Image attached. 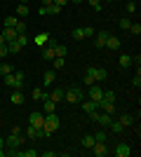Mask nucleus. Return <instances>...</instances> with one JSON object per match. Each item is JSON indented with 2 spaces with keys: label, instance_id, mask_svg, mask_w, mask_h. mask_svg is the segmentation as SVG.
Returning <instances> with one entry per match:
<instances>
[{
  "label": "nucleus",
  "instance_id": "obj_31",
  "mask_svg": "<svg viewBox=\"0 0 141 157\" xmlns=\"http://www.w3.org/2000/svg\"><path fill=\"white\" fill-rule=\"evenodd\" d=\"M7 49H10L12 54H19V52H21V47L17 45V40H12V42H7Z\"/></svg>",
  "mask_w": 141,
  "mask_h": 157
},
{
  "label": "nucleus",
  "instance_id": "obj_4",
  "mask_svg": "<svg viewBox=\"0 0 141 157\" xmlns=\"http://www.w3.org/2000/svg\"><path fill=\"white\" fill-rule=\"evenodd\" d=\"M89 117H92L94 122H99L101 127H108V124H111V120H113V115H108V113H99V108H96V110L89 113Z\"/></svg>",
  "mask_w": 141,
  "mask_h": 157
},
{
  "label": "nucleus",
  "instance_id": "obj_48",
  "mask_svg": "<svg viewBox=\"0 0 141 157\" xmlns=\"http://www.w3.org/2000/svg\"><path fill=\"white\" fill-rule=\"evenodd\" d=\"M132 63H136V68H139V63H141V56H139V54H136V56L132 54Z\"/></svg>",
  "mask_w": 141,
  "mask_h": 157
},
{
  "label": "nucleus",
  "instance_id": "obj_54",
  "mask_svg": "<svg viewBox=\"0 0 141 157\" xmlns=\"http://www.w3.org/2000/svg\"><path fill=\"white\" fill-rule=\"evenodd\" d=\"M106 2H113V0H106Z\"/></svg>",
  "mask_w": 141,
  "mask_h": 157
},
{
  "label": "nucleus",
  "instance_id": "obj_42",
  "mask_svg": "<svg viewBox=\"0 0 141 157\" xmlns=\"http://www.w3.org/2000/svg\"><path fill=\"white\" fill-rule=\"evenodd\" d=\"M82 28H85V38H94V33H96V31H94L92 26H82Z\"/></svg>",
  "mask_w": 141,
  "mask_h": 157
},
{
  "label": "nucleus",
  "instance_id": "obj_52",
  "mask_svg": "<svg viewBox=\"0 0 141 157\" xmlns=\"http://www.w3.org/2000/svg\"><path fill=\"white\" fill-rule=\"evenodd\" d=\"M0 45H7V42H5V38H2V33H0Z\"/></svg>",
  "mask_w": 141,
  "mask_h": 157
},
{
  "label": "nucleus",
  "instance_id": "obj_21",
  "mask_svg": "<svg viewBox=\"0 0 141 157\" xmlns=\"http://www.w3.org/2000/svg\"><path fill=\"white\" fill-rule=\"evenodd\" d=\"M94 143H96V141H94V134H85V136H82V141H80V145H82V148H87V150L92 148Z\"/></svg>",
  "mask_w": 141,
  "mask_h": 157
},
{
  "label": "nucleus",
  "instance_id": "obj_25",
  "mask_svg": "<svg viewBox=\"0 0 141 157\" xmlns=\"http://www.w3.org/2000/svg\"><path fill=\"white\" fill-rule=\"evenodd\" d=\"M108 129L113 131V134H122V131H125V127H122L120 122H118V120H111V124H108Z\"/></svg>",
  "mask_w": 141,
  "mask_h": 157
},
{
  "label": "nucleus",
  "instance_id": "obj_23",
  "mask_svg": "<svg viewBox=\"0 0 141 157\" xmlns=\"http://www.w3.org/2000/svg\"><path fill=\"white\" fill-rule=\"evenodd\" d=\"M26 136L28 138H42V134H40V129H35L33 124H28L26 127Z\"/></svg>",
  "mask_w": 141,
  "mask_h": 157
},
{
  "label": "nucleus",
  "instance_id": "obj_45",
  "mask_svg": "<svg viewBox=\"0 0 141 157\" xmlns=\"http://www.w3.org/2000/svg\"><path fill=\"white\" fill-rule=\"evenodd\" d=\"M0 157H5V138L0 136Z\"/></svg>",
  "mask_w": 141,
  "mask_h": 157
},
{
  "label": "nucleus",
  "instance_id": "obj_55",
  "mask_svg": "<svg viewBox=\"0 0 141 157\" xmlns=\"http://www.w3.org/2000/svg\"><path fill=\"white\" fill-rule=\"evenodd\" d=\"M24 2H26V0H24Z\"/></svg>",
  "mask_w": 141,
  "mask_h": 157
},
{
  "label": "nucleus",
  "instance_id": "obj_20",
  "mask_svg": "<svg viewBox=\"0 0 141 157\" xmlns=\"http://www.w3.org/2000/svg\"><path fill=\"white\" fill-rule=\"evenodd\" d=\"M10 101H12L14 105H21V103H24V94H21V89H14L12 96H10Z\"/></svg>",
  "mask_w": 141,
  "mask_h": 157
},
{
  "label": "nucleus",
  "instance_id": "obj_35",
  "mask_svg": "<svg viewBox=\"0 0 141 157\" xmlns=\"http://www.w3.org/2000/svg\"><path fill=\"white\" fill-rule=\"evenodd\" d=\"M12 71H14V68L10 63H0V75H10Z\"/></svg>",
  "mask_w": 141,
  "mask_h": 157
},
{
  "label": "nucleus",
  "instance_id": "obj_24",
  "mask_svg": "<svg viewBox=\"0 0 141 157\" xmlns=\"http://www.w3.org/2000/svg\"><path fill=\"white\" fill-rule=\"evenodd\" d=\"M96 108H99V103H96V101H82V110L85 113H92V110H96Z\"/></svg>",
  "mask_w": 141,
  "mask_h": 157
},
{
  "label": "nucleus",
  "instance_id": "obj_28",
  "mask_svg": "<svg viewBox=\"0 0 141 157\" xmlns=\"http://www.w3.org/2000/svg\"><path fill=\"white\" fill-rule=\"evenodd\" d=\"M66 45H61V42H57V45H54V54H57V56H66Z\"/></svg>",
  "mask_w": 141,
  "mask_h": 157
},
{
  "label": "nucleus",
  "instance_id": "obj_49",
  "mask_svg": "<svg viewBox=\"0 0 141 157\" xmlns=\"http://www.w3.org/2000/svg\"><path fill=\"white\" fill-rule=\"evenodd\" d=\"M71 0H54V5H59V7H64V5H68Z\"/></svg>",
  "mask_w": 141,
  "mask_h": 157
},
{
  "label": "nucleus",
  "instance_id": "obj_27",
  "mask_svg": "<svg viewBox=\"0 0 141 157\" xmlns=\"http://www.w3.org/2000/svg\"><path fill=\"white\" fill-rule=\"evenodd\" d=\"M54 108H57V103H54V101H49V98H45V101H42V110H45V113H54Z\"/></svg>",
  "mask_w": 141,
  "mask_h": 157
},
{
  "label": "nucleus",
  "instance_id": "obj_8",
  "mask_svg": "<svg viewBox=\"0 0 141 157\" xmlns=\"http://www.w3.org/2000/svg\"><path fill=\"white\" fill-rule=\"evenodd\" d=\"M99 110H104V113H108V115H115V101H106V98H101L99 101Z\"/></svg>",
  "mask_w": 141,
  "mask_h": 157
},
{
  "label": "nucleus",
  "instance_id": "obj_39",
  "mask_svg": "<svg viewBox=\"0 0 141 157\" xmlns=\"http://www.w3.org/2000/svg\"><path fill=\"white\" fill-rule=\"evenodd\" d=\"M136 12V2H134V0H129V2H127V14H134Z\"/></svg>",
  "mask_w": 141,
  "mask_h": 157
},
{
  "label": "nucleus",
  "instance_id": "obj_30",
  "mask_svg": "<svg viewBox=\"0 0 141 157\" xmlns=\"http://www.w3.org/2000/svg\"><path fill=\"white\" fill-rule=\"evenodd\" d=\"M17 45H19L21 49H24V47L28 45V38H26V33H19V35H17Z\"/></svg>",
  "mask_w": 141,
  "mask_h": 157
},
{
  "label": "nucleus",
  "instance_id": "obj_32",
  "mask_svg": "<svg viewBox=\"0 0 141 157\" xmlns=\"http://www.w3.org/2000/svg\"><path fill=\"white\" fill-rule=\"evenodd\" d=\"M17 21H19V17H5V26L14 28V26H17Z\"/></svg>",
  "mask_w": 141,
  "mask_h": 157
},
{
  "label": "nucleus",
  "instance_id": "obj_43",
  "mask_svg": "<svg viewBox=\"0 0 141 157\" xmlns=\"http://www.w3.org/2000/svg\"><path fill=\"white\" fill-rule=\"evenodd\" d=\"M89 5H92V10H101V0H87Z\"/></svg>",
  "mask_w": 141,
  "mask_h": 157
},
{
  "label": "nucleus",
  "instance_id": "obj_34",
  "mask_svg": "<svg viewBox=\"0 0 141 157\" xmlns=\"http://www.w3.org/2000/svg\"><path fill=\"white\" fill-rule=\"evenodd\" d=\"M106 131H96V134H94V141H96V143H106Z\"/></svg>",
  "mask_w": 141,
  "mask_h": 157
},
{
  "label": "nucleus",
  "instance_id": "obj_18",
  "mask_svg": "<svg viewBox=\"0 0 141 157\" xmlns=\"http://www.w3.org/2000/svg\"><path fill=\"white\" fill-rule=\"evenodd\" d=\"M47 98L54 101V103H61V101H64V92H61V89H54V92L47 94Z\"/></svg>",
  "mask_w": 141,
  "mask_h": 157
},
{
  "label": "nucleus",
  "instance_id": "obj_5",
  "mask_svg": "<svg viewBox=\"0 0 141 157\" xmlns=\"http://www.w3.org/2000/svg\"><path fill=\"white\" fill-rule=\"evenodd\" d=\"M28 124H33L35 129H40V134H42V127H45V115H42L40 110L31 113V117H28Z\"/></svg>",
  "mask_w": 141,
  "mask_h": 157
},
{
  "label": "nucleus",
  "instance_id": "obj_14",
  "mask_svg": "<svg viewBox=\"0 0 141 157\" xmlns=\"http://www.w3.org/2000/svg\"><path fill=\"white\" fill-rule=\"evenodd\" d=\"M12 75H14V85H12V89H21V87H24V80H26V75H24V73H17V71H12Z\"/></svg>",
  "mask_w": 141,
  "mask_h": 157
},
{
  "label": "nucleus",
  "instance_id": "obj_33",
  "mask_svg": "<svg viewBox=\"0 0 141 157\" xmlns=\"http://www.w3.org/2000/svg\"><path fill=\"white\" fill-rule=\"evenodd\" d=\"M75 40H85V28H73V33H71Z\"/></svg>",
  "mask_w": 141,
  "mask_h": 157
},
{
  "label": "nucleus",
  "instance_id": "obj_12",
  "mask_svg": "<svg viewBox=\"0 0 141 157\" xmlns=\"http://www.w3.org/2000/svg\"><path fill=\"white\" fill-rule=\"evenodd\" d=\"M106 47H108V49H113V52H118V49H120V38H115V35H111V33H108Z\"/></svg>",
  "mask_w": 141,
  "mask_h": 157
},
{
  "label": "nucleus",
  "instance_id": "obj_46",
  "mask_svg": "<svg viewBox=\"0 0 141 157\" xmlns=\"http://www.w3.org/2000/svg\"><path fill=\"white\" fill-rule=\"evenodd\" d=\"M7 52H10V49H7V45H0V59H2V56H7Z\"/></svg>",
  "mask_w": 141,
  "mask_h": 157
},
{
  "label": "nucleus",
  "instance_id": "obj_19",
  "mask_svg": "<svg viewBox=\"0 0 141 157\" xmlns=\"http://www.w3.org/2000/svg\"><path fill=\"white\" fill-rule=\"evenodd\" d=\"M17 35H19V33L14 31V28H7V26H5V31H2V38H5V42H12V40H17Z\"/></svg>",
  "mask_w": 141,
  "mask_h": 157
},
{
  "label": "nucleus",
  "instance_id": "obj_16",
  "mask_svg": "<svg viewBox=\"0 0 141 157\" xmlns=\"http://www.w3.org/2000/svg\"><path fill=\"white\" fill-rule=\"evenodd\" d=\"M33 42H35L38 47H45L47 42H49V33H38V35L33 38Z\"/></svg>",
  "mask_w": 141,
  "mask_h": 157
},
{
  "label": "nucleus",
  "instance_id": "obj_37",
  "mask_svg": "<svg viewBox=\"0 0 141 157\" xmlns=\"http://www.w3.org/2000/svg\"><path fill=\"white\" fill-rule=\"evenodd\" d=\"M14 31H17V33H26V21H17V26H14Z\"/></svg>",
  "mask_w": 141,
  "mask_h": 157
},
{
  "label": "nucleus",
  "instance_id": "obj_10",
  "mask_svg": "<svg viewBox=\"0 0 141 157\" xmlns=\"http://www.w3.org/2000/svg\"><path fill=\"white\" fill-rule=\"evenodd\" d=\"M106 40H108V33L106 31L94 33V45H96V49H104V47H106Z\"/></svg>",
  "mask_w": 141,
  "mask_h": 157
},
{
  "label": "nucleus",
  "instance_id": "obj_29",
  "mask_svg": "<svg viewBox=\"0 0 141 157\" xmlns=\"http://www.w3.org/2000/svg\"><path fill=\"white\" fill-rule=\"evenodd\" d=\"M54 71H59V68H64V63H66V56H54Z\"/></svg>",
  "mask_w": 141,
  "mask_h": 157
},
{
  "label": "nucleus",
  "instance_id": "obj_53",
  "mask_svg": "<svg viewBox=\"0 0 141 157\" xmlns=\"http://www.w3.org/2000/svg\"><path fill=\"white\" fill-rule=\"evenodd\" d=\"M71 2H75V5H80V2H85V0H71Z\"/></svg>",
  "mask_w": 141,
  "mask_h": 157
},
{
  "label": "nucleus",
  "instance_id": "obj_13",
  "mask_svg": "<svg viewBox=\"0 0 141 157\" xmlns=\"http://www.w3.org/2000/svg\"><path fill=\"white\" fill-rule=\"evenodd\" d=\"M118 122H120V124L125 127V129H127V127H132V124H134V115H129V113H122L120 117H118Z\"/></svg>",
  "mask_w": 141,
  "mask_h": 157
},
{
  "label": "nucleus",
  "instance_id": "obj_36",
  "mask_svg": "<svg viewBox=\"0 0 141 157\" xmlns=\"http://www.w3.org/2000/svg\"><path fill=\"white\" fill-rule=\"evenodd\" d=\"M47 14H54V17H57V14H61V7H59V5H54V2H52V5L47 7Z\"/></svg>",
  "mask_w": 141,
  "mask_h": 157
},
{
  "label": "nucleus",
  "instance_id": "obj_51",
  "mask_svg": "<svg viewBox=\"0 0 141 157\" xmlns=\"http://www.w3.org/2000/svg\"><path fill=\"white\" fill-rule=\"evenodd\" d=\"M52 2H54V0H42V7H49Z\"/></svg>",
  "mask_w": 141,
  "mask_h": 157
},
{
  "label": "nucleus",
  "instance_id": "obj_9",
  "mask_svg": "<svg viewBox=\"0 0 141 157\" xmlns=\"http://www.w3.org/2000/svg\"><path fill=\"white\" fill-rule=\"evenodd\" d=\"M113 155L115 157H129V155H132V148H129L127 143H118V145H115V150H113Z\"/></svg>",
  "mask_w": 141,
  "mask_h": 157
},
{
  "label": "nucleus",
  "instance_id": "obj_3",
  "mask_svg": "<svg viewBox=\"0 0 141 157\" xmlns=\"http://www.w3.org/2000/svg\"><path fill=\"white\" fill-rule=\"evenodd\" d=\"M82 96H85V94H82L80 89H78V87H68L66 92H64V98H66L68 103H80V101H82Z\"/></svg>",
  "mask_w": 141,
  "mask_h": 157
},
{
  "label": "nucleus",
  "instance_id": "obj_26",
  "mask_svg": "<svg viewBox=\"0 0 141 157\" xmlns=\"http://www.w3.org/2000/svg\"><path fill=\"white\" fill-rule=\"evenodd\" d=\"M28 14H31V10H28V5H26V2H21V5L17 7V17H24V19H26Z\"/></svg>",
  "mask_w": 141,
  "mask_h": 157
},
{
  "label": "nucleus",
  "instance_id": "obj_41",
  "mask_svg": "<svg viewBox=\"0 0 141 157\" xmlns=\"http://www.w3.org/2000/svg\"><path fill=\"white\" fill-rule=\"evenodd\" d=\"M129 31L134 33V35H141V26L139 24H129Z\"/></svg>",
  "mask_w": 141,
  "mask_h": 157
},
{
  "label": "nucleus",
  "instance_id": "obj_2",
  "mask_svg": "<svg viewBox=\"0 0 141 157\" xmlns=\"http://www.w3.org/2000/svg\"><path fill=\"white\" fill-rule=\"evenodd\" d=\"M7 148H21L24 145V136H21V127H12L10 129V136L5 138Z\"/></svg>",
  "mask_w": 141,
  "mask_h": 157
},
{
  "label": "nucleus",
  "instance_id": "obj_38",
  "mask_svg": "<svg viewBox=\"0 0 141 157\" xmlns=\"http://www.w3.org/2000/svg\"><path fill=\"white\" fill-rule=\"evenodd\" d=\"M132 85H134L136 89H139V87H141V73H139V68H136V75H134V78H132Z\"/></svg>",
  "mask_w": 141,
  "mask_h": 157
},
{
  "label": "nucleus",
  "instance_id": "obj_15",
  "mask_svg": "<svg viewBox=\"0 0 141 157\" xmlns=\"http://www.w3.org/2000/svg\"><path fill=\"white\" fill-rule=\"evenodd\" d=\"M42 75H45V78H42V87H49L54 82V78H57V71L52 68V71H45Z\"/></svg>",
  "mask_w": 141,
  "mask_h": 157
},
{
  "label": "nucleus",
  "instance_id": "obj_50",
  "mask_svg": "<svg viewBox=\"0 0 141 157\" xmlns=\"http://www.w3.org/2000/svg\"><path fill=\"white\" fill-rule=\"evenodd\" d=\"M42 155H45V157H57V152H54V150H45Z\"/></svg>",
  "mask_w": 141,
  "mask_h": 157
},
{
  "label": "nucleus",
  "instance_id": "obj_22",
  "mask_svg": "<svg viewBox=\"0 0 141 157\" xmlns=\"http://www.w3.org/2000/svg\"><path fill=\"white\" fill-rule=\"evenodd\" d=\"M31 98H33V101H45V98H47V94L42 92L40 87H35L33 92H31Z\"/></svg>",
  "mask_w": 141,
  "mask_h": 157
},
{
  "label": "nucleus",
  "instance_id": "obj_17",
  "mask_svg": "<svg viewBox=\"0 0 141 157\" xmlns=\"http://www.w3.org/2000/svg\"><path fill=\"white\" fill-rule=\"evenodd\" d=\"M118 63H120V68H129V66H132V54H120V56H118Z\"/></svg>",
  "mask_w": 141,
  "mask_h": 157
},
{
  "label": "nucleus",
  "instance_id": "obj_6",
  "mask_svg": "<svg viewBox=\"0 0 141 157\" xmlns=\"http://www.w3.org/2000/svg\"><path fill=\"white\" fill-rule=\"evenodd\" d=\"M87 75L94 80V82H104V80L108 78V73H106V68H87Z\"/></svg>",
  "mask_w": 141,
  "mask_h": 157
},
{
  "label": "nucleus",
  "instance_id": "obj_44",
  "mask_svg": "<svg viewBox=\"0 0 141 157\" xmlns=\"http://www.w3.org/2000/svg\"><path fill=\"white\" fill-rule=\"evenodd\" d=\"M104 98L106 101H115V92H104Z\"/></svg>",
  "mask_w": 141,
  "mask_h": 157
},
{
  "label": "nucleus",
  "instance_id": "obj_40",
  "mask_svg": "<svg viewBox=\"0 0 141 157\" xmlns=\"http://www.w3.org/2000/svg\"><path fill=\"white\" fill-rule=\"evenodd\" d=\"M118 24H120V28H122V31H129V24H132V21H129V19H120Z\"/></svg>",
  "mask_w": 141,
  "mask_h": 157
},
{
  "label": "nucleus",
  "instance_id": "obj_47",
  "mask_svg": "<svg viewBox=\"0 0 141 157\" xmlns=\"http://www.w3.org/2000/svg\"><path fill=\"white\" fill-rule=\"evenodd\" d=\"M82 82H85V85H87V87H89V85H94V80H92V78H89L87 73H85V78H82Z\"/></svg>",
  "mask_w": 141,
  "mask_h": 157
},
{
  "label": "nucleus",
  "instance_id": "obj_11",
  "mask_svg": "<svg viewBox=\"0 0 141 157\" xmlns=\"http://www.w3.org/2000/svg\"><path fill=\"white\" fill-rule=\"evenodd\" d=\"M89 150H92V152H94V155H96V157H106L108 152H111V150H108V148H106V143H94L92 148H89Z\"/></svg>",
  "mask_w": 141,
  "mask_h": 157
},
{
  "label": "nucleus",
  "instance_id": "obj_7",
  "mask_svg": "<svg viewBox=\"0 0 141 157\" xmlns=\"http://www.w3.org/2000/svg\"><path fill=\"white\" fill-rule=\"evenodd\" d=\"M87 98H89V101H96V103H99L101 98H104V89H101L96 82H94V85H89V89H87Z\"/></svg>",
  "mask_w": 141,
  "mask_h": 157
},
{
  "label": "nucleus",
  "instance_id": "obj_1",
  "mask_svg": "<svg viewBox=\"0 0 141 157\" xmlns=\"http://www.w3.org/2000/svg\"><path fill=\"white\" fill-rule=\"evenodd\" d=\"M59 115L57 113H45V127H42V136H52L59 129Z\"/></svg>",
  "mask_w": 141,
  "mask_h": 157
}]
</instances>
